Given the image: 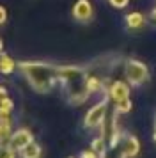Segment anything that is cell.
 I'll list each match as a JSON object with an SVG mask.
<instances>
[{
	"mask_svg": "<svg viewBox=\"0 0 156 158\" xmlns=\"http://www.w3.org/2000/svg\"><path fill=\"white\" fill-rule=\"evenodd\" d=\"M59 85L71 105H82L92 94L85 66H59Z\"/></svg>",
	"mask_w": 156,
	"mask_h": 158,
	"instance_id": "6da1fadb",
	"label": "cell"
},
{
	"mask_svg": "<svg viewBox=\"0 0 156 158\" xmlns=\"http://www.w3.org/2000/svg\"><path fill=\"white\" fill-rule=\"evenodd\" d=\"M80 158H101V156H99L92 148H89V149H84L82 153H80Z\"/></svg>",
	"mask_w": 156,
	"mask_h": 158,
	"instance_id": "5bb4252c",
	"label": "cell"
},
{
	"mask_svg": "<svg viewBox=\"0 0 156 158\" xmlns=\"http://www.w3.org/2000/svg\"><path fill=\"white\" fill-rule=\"evenodd\" d=\"M108 98L113 103V108L119 114H126L131 110V101H129V87L124 82H113L108 87Z\"/></svg>",
	"mask_w": 156,
	"mask_h": 158,
	"instance_id": "3957f363",
	"label": "cell"
},
{
	"mask_svg": "<svg viewBox=\"0 0 156 158\" xmlns=\"http://www.w3.org/2000/svg\"><path fill=\"white\" fill-rule=\"evenodd\" d=\"M13 131V121H2L0 119V144H9Z\"/></svg>",
	"mask_w": 156,
	"mask_h": 158,
	"instance_id": "30bf717a",
	"label": "cell"
},
{
	"mask_svg": "<svg viewBox=\"0 0 156 158\" xmlns=\"http://www.w3.org/2000/svg\"><path fill=\"white\" fill-rule=\"evenodd\" d=\"M4 96H6V89H4V87H0V100H2Z\"/></svg>",
	"mask_w": 156,
	"mask_h": 158,
	"instance_id": "e0dca14e",
	"label": "cell"
},
{
	"mask_svg": "<svg viewBox=\"0 0 156 158\" xmlns=\"http://www.w3.org/2000/svg\"><path fill=\"white\" fill-rule=\"evenodd\" d=\"M124 73H126V78H128V82H129L131 85H142V84H144V82L149 78L147 68L142 64V62L135 60V59H129V60H126Z\"/></svg>",
	"mask_w": 156,
	"mask_h": 158,
	"instance_id": "277c9868",
	"label": "cell"
},
{
	"mask_svg": "<svg viewBox=\"0 0 156 158\" xmlns=\"http://www.w3.org/2000/svg\"><path fill=\"white\" fill-rule=\"evenodd\" d=\"M18 155H20V158H41L43 149H41V146H39V144L32 140V142L27 144L21 151H18Z\"/></svg>",
	"mask_w": 156,
	"mask_h": 158,
	"instance_id": "9c48e42d",
	"label": "cell"
},
{
	"mask_svg": "<svg viewBox=\"0 0 156 158\" xmlns=\"http://www.w3.org/2000/svg\"><path fill=\"white\" fill-rule=\"evenodd\" d=\"M0 158H16V151L9 148V144H0Z\"/></svg>",
	"mask_w": 156,
	"mask_h": 158,
	"instance_id": "4fadbf2b",
	"label": "cell"
},
{
	"mask_svg": "<svg viewBox=\"0 0 156 158\" xmlns=\"http://www.w3.org/2000/svg\"><path fill=\"white\" fill-rule=\"evenodd\" d=\"M126 25L129 29L138 30L146 25V18H144V15H140V13H131V15L126 16Z\"/></svg>",
	"mask_w": 156,
	"mask_h": 158,
	"instance_id": "8fae6325",
	"label": "cell"
},
{
	"mask_svg": "<svg viewBox=\"0 0 156 158\" xmlns=\"http://www.w3.org/2000/svg\"><path fill=\"white\" fill-rule=\"evenodd\" d=\"M4 53V43H2V39H0V55Z\"/></svg>",
	"mask_w": 156,
	"mask_h": 158,
	"instance_id": "ac0fdd59",
	"label": "cell"
},
{
	"mask_svg": "<svg viewBox=\"0 0 156 158\" xmlns=\"http://www.w3.org/2000/svg\"><path fill=\"white\" fill-rule=\"evenodd\" d=\"M153 18H154V22H156V7L153 9Z\"/></svg>",
	"mask_w": 156,
	"mask_h": 158,
	"instance_id": "d6986e66",
	"label": "cell"
},
{
	"mask_svg": "<svg viewBox=\"0 0 156 158\" xmlns=\"http://www.w3.org/2000/svg\"><path fill=\"white\" fill-rule=\"evenodd\" d=\"M94 16V9H92L89 0H76V4L73 6V18L78 23H89Z\"/></svg>",
	"mask_w": 156,
	"mask_h": 158,
	"instance_id": "8992f818",
	"label": "cell"
},
{
	"mask_svg": "<svg viewBox=\"0 0 156 158\" xmlns=\"http://www.w3.org/2000/svg\"><path fill=\"white\" fill-rule=\"evenodd\" d=\"M6 20H7V13H6V9L0 6V25H2V23H6Z\"/></svg>",
	"mask_w": 156,
	"mask_h": 158,
	"instance_id": "2e32d148",
	"label": "cell"
},
{
	"mask_svg": "<svg viewBox=\"0 0 156 158\" xmlns=\"http://www.w3.org/2000/svg\"><path fill=\"white\" fill-rule=\"evenodd\" d=\"M106 115H108V101H99L98 105H94L85 115L84 119L85 128H91V130L99 128L105 123Z\"/></svg>",
	"mask_w": 156,
	"mask_h": 158,
	"instance_id": "5b68a950",
	"label": "cell"
},
{
	"mask_svg": "<svg viewBox=\"0 0 156 158\" xmlns=\"http://www.w3.org/2000/svg\"><path fill=\"white\" fill-rule=\"evenodd\" d=\"M140 149L138 140L131 135H122L119 140V151H121V158H133Z\"/></svg>",
	"mask_w": 156,
	"mask_h": 158,
	"instance_id": "ba28073f",
	"label": "cell"
},
{
	"mask_svg": "<svg viewBox=\"0 0 156 158\" xmlns=\"http://www.w3.org/2000/svg\"><path fill=\"white\" fill-rule=\"evenodd\" d=\"M128 2H129V0H110V4H112L113 7H117V9L126 7V6H128Z\"/></svg>",
	"mask_w": 156,
	"mask_h": 158,
	"instance_id": "9a60e30c",
	"label": "cell"
},
{
	"mask_svg": "<svg viewBox=\"0 0 156 158\" xmlns=\"http://www.w3.org/2000/svg\"><path fill=\"white\" fill-rule=\"evenodd\" d=\"M34 140V137L30 133V130L27 128H18L16 131H13V137H11V140H9V148L13 151H21L27 144H30Z\"/></svg>",
	"mask_w": 156,
	"mask_h": 158,
	"instance_id": "52a82bcc",
	"label": "cell"
},
{
	"mask_svg": "<svg viewBox=\"0 0 156 158\" xmlns=\"http://www.w3.org/2000/svg\"><path fill=\"white\" fill-rule=\"evenodd\" d=\"M16 68H18V64H16L9 55H6V53L0 55V73H4V75H11V73H14Z\"/></svg>",
	"mask_w": 156,
	"mask_h": 158,
	"instance_id": "7c38bea8",
	"label": "cell"
},
{
	"mask_svg": "<svg viewBox=\"0 0 156 158\" xmlns=\"http://www.w3.org/2000/svg\"><path fill=\"white\" fill-rule=\"evenodd\" d=\"M18 69L35 93H50L59 84V66L51 62L25 60L18 62Z\"/></svg>",
	"mask_w": 156,
	"mask_h": 158,
	"instance_id": "7a4b0ae2",
	"label": "cell"
},
{
	"mask_svg": "<svg viewBox=\"0 0 156 158\" xmlns=\"http://www.w3.org/2000/svg\"><path fill=\"white\" fill-rule=\"evenodd\" d=\"M154 139H156V130H154Z\"/></svg>",
	"mask_w": 156,
	"mask_h": 158,
	"instance_id": "ffe728a7",
	"label": "cell"
}]
</instances>
